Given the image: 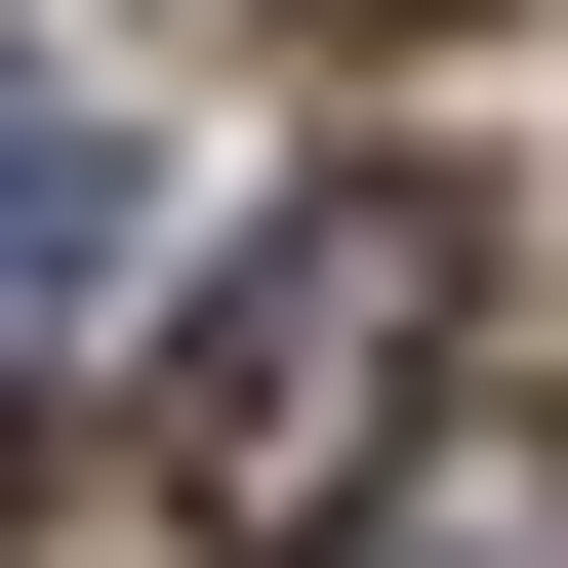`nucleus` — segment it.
Here are the masks:
<instances>
[{
	"mask_svg": "<svg viewBox=\"0 0 568 568\" xmlns=\"http://www.w3.org/2000/svg\"><path fill=\"white\" fill-rule=\"evenodd\" d=\"M447 366H487V203L447 163H325L284 244H203V325H163V528L366 568L406 487H447Z\"/></svg>",
	"mask_w": 568,
	"mask_h": 568,
	"instance_id": "f257e3e1",
	"label": "nucleus"
},
{
	"mask_svg": "<svg viewBox=\"0 0 568 568\" xmlns=\"http://www.w3.org/2000/svg\"><path fill=\"white\" fill-rule=\"evenodd\" d=\"M82 284H122V122L0 41V325H82Z\"/></svg>",
	"mask_w": 568,
	"mask_h": 568,
	"instance_id": "f03ea898",
	"label": "nucleus"
},
{
	"mask_svg": "<svg viewBox=\"0 0 568 568\" xmlns=\"http://www.w3.org/2000/svg\"><path fill=\"white\" fill-rule=\"evenodd\" d=\"M244 41H447V0H244Z\"/></svg>",
	"mask_w": 568,
	"mask_h": 568,
	"instance_id": "7ed1b4c3",
	"label": "nucleus"
},
{
	"mask_svg": "<svg viewBox=\"0 0 568 568\" xmlns=\"http://www.w3.org/2000/svg\"><path fill=\"white\" fill-rule=\"evenodd\" d=\"M528 447H568V406H528ZM528 568H568V487H528Z\"/></svg>",
	"mask_w": 568,
	"mask_h": 568,
	"instance_id": "20e7f679",
	"label": "nucleus"
}]
</instances>
